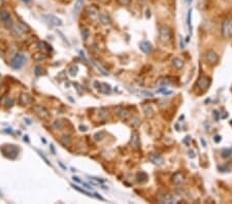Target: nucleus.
<instances>
[{"instance_id":"32","label":"nucleus","mask_w":232,"mask_h":204,"mask_svg":"<svg viewBox=\"0 0 232 204\" xmlns=\"http://www.w3.org/2000/svg\"><path fill=\"white\" fill-rule=\"evenodd\" d=\"M68 71H69V74L71 76H76L77 74V71H79V68H77V66H71Z\"/></svg>"},{"instance_id":"14","label":"nucleus","mask_w":232,"mask_h":204,"mask_svg":"<svg viewBox=\"0 0 232 204\" xmlns=\"http://www.w3.org/2000/svg\"><path fill=\"white\" fill-rule=\"evenodd\" d=\"M12 33L14 35H17V36H20V35H22L26 31V27L23 24H21V23L14 24V26H12Z\"/></svg>"},{"instance_id":"27","label":"nucleus","mask_w":232,"mask_h":204,"mask_svg":"<svg viewBox=\"0 0 232 204\" xmlns=\"http://www.w3.org/2000/svg\"><path fill=\"white\" fill-rule=\"evenodd\" d=\"M91 61H92V62H93V65H94V66H95V67H96V68H97V69H98V70H99V72H100V73H101V74H103V75H105V76H106V75H108V73H107V72H106V71H105V70H104V69H103V68H102V67H101V66H100V65H98V63H97V62H96V61H95V60L91 59Z\"/></svg>"},{"instance_id":"19","label":"nucleus","mask_w":232,"mask_h":204,"mask_svg":"<svg viewBox=\"0 0 232 204\" xmlns=\"http://www.w3.org/2000/svg\"><path fill=\"white\" fill-rule=\"evenodd\" d=\"M140 50L145 54H150L152 52V50H153V45H152V43L148 40L141 41L140 42Z\"/></svg>"},{"instance_id":"49","label":"nucleus","mask_w":232,"mask_h":204,"mask_svg":"<svg viewBox=\"0 0 232 204\" xmlns=\"http://www.w3.org/2000/svg\"><path fill=\"white\" fill-rule=\"evenodd\" d=\"M24 141H26V142H29V139H28V136H24Z\"/></svg>"},{"instance_id":"15","label":"nucleus","mask_w":232,"mask_h":204,"mask_svg":"<svg viewBox=\"0 0 232 204\" xmlns=\"http://www.w3.org/2000/svg\"><path fill=\"white\" fill-rule=\"evenodd\" d=\"M94 86H95L96 88L100 91V92L104 93V94H110V91H112L110 86L108 84H105V83H104V84H99L98 82H95L94 83Z\"/></svg>"},{"instance_id":"23","label":"nucleus","mask_w":232,"mask_h":204,"mask_svg":"<svg viewBox=\"0 0 232 204\" xmlns=\"http://www.w3.org/2000/svg\"><path fill=\"white\" fill-rule=\"evenodd\" d=\"M32 101V98H31L30 95L28 94H22L20 97V103L21 105H26V104L30 103Z\"/></svg>"},{"instance_id":"10","label":"nucleus","mask_w":232,"mask_h":204,"mask_svg":"<svg viewBox=\"0 0 232 204\" xmlns=\"http://www.w3.org/2000/svg\"><path fill=\"white\" fill-rule=\"evenodd\" d=\"M87 14L89 16V18L93 21H96L99 18V9L94 5H91L87 8Z\"/></svg>"},{"instance_id":"33","label":"nucleus","mask_w":232,"mask_h":204,"mask_svg":"<svg viewBox=\"0 0 232 204\" xmlns=\"http://www.w3.org/2000/svg\"><path fill=\"white\" fill-rule=\"evenodd\" d=\"M121 5H129L131 3V0H118Z\"/></svg>"},{"instance_id":"31","label":"nucleus","mask_w":232,"mask_h":204,"mask_svg":"<svg viewBox=\"0 0 232 204\" xmlns=\"http://www.w3.org/2000/svg\"><path fill=\"white\" fill-rule=\"evenodd\" d=\"M89 36H90V31L88 30V29H83L81 30V37H83V39L84 40H87L88 38H89Z\"/></svg>"},{"instance_id":"54","label":"nucleus","mask_w":232,"mask_h":204,"mask_svg":"<svg viewBox=\"0 0 232 204\" xmlns=\"http://www.w3.org/2000/svg\"><path fill=\"white\" fill-rule=\"evenodd\" d=\"M98 1H100V2H106L107 0H98Z\"/></svg>"},{"instance_id":"39","label":"nucleus","mask_w":232,"mask_h":204,"mask_svg":"<svg viewBox=\"0 0 232 204\" xmlns=\"http://www.w3.org/2000/svg\"><path fill=\"white\" fill-rule=\"evenodd\" d=\"M214 118L216 121H219V119H220V116H219V112L217 111V110H215L214 111Z\"/></svg>"},{"instance_id":"11","label":"nucleus","mask_w":232,"mask_h":204,"mask_svg":"<svg viewBox=\"0 0 232 204\" xmlns=\"http://www.w3.org/2000/svg\"><path fill=\"white\" fill-rule=\"evenodd\" d=\"M34 110H35V112H36L37 116H38L40 119H43V120H48V119L50 118L49 111H48L43 106H35Z\"/></svg>"},{"instance_id":"42","label":"nucleus","mask_w":232,"mask_h":204,"mask_svg":"<svg viewBox=\"0 0 232 204\" xmlns=\"http://www.w3.org/2000/svg\"><path fill=\"white\" fill-rule=\"evenodd\" d=\"M81 184H83V186L85 187L86 189H89V190H92V187H90L89 185H87V184H86V182H81Z\"/></svg>"},{"instance_id":"1","label":"nucleus","mask_w":232,"mask_h":204,"mask_svg":"<svg viewBox=\"0 0 232 204\" xmlns=\"http://www.w3.org/2000/svg\"><path fill=\"white\" fill-rule=\"evenodd\" d=\"M4 157L8 158L9 160H14L18 157L19 149L14 144H5L0 149Z\"/></svg>"},{"instance_id":"35","label":"nucleus","mask_w":232,"mask_h":204,"mask_svg":"<svg viewBox=\"0 0 232 204\" xmlns=\"http://www.w3.org/2000/svg\"><path fill=\"white\" fill-rule=\"evenodd\" d=\"M14 100L12 98H8L7 100H6V105L8 106V107H12V105H14Z\"/></svg>"},{"instance_id":"50","label":"nucleus","mask_w":232,"mask_h":204,"mask_svg":"<svg viewBox=\"0 0 232 204\" xmlns=\"http://www.w3.org/2000/svg\"><path fill=\"white\" fill-rule=\"evenodd\" d=\"M23 2H24V3H26V4H29L30 3V0H22Z\"/></svg>"},{"instance_id":"34","label":"nucleus","mask_w":232,"mask_h":204,"mask_svg":"<svg viewBox=\"0 0 232 204\" xmlns=\"http://www.w3.org/2000/svg\"><path fill=\"white\" fill-rule=\"evenodd\" d=\"M37 153H38V155H39V156H40V157H41V158H43V161H45V163H47V164H48V165H50V166H51V163H50V161H49V160H48V159H47V158H45V156H43V153H40V152H39V151H37Z\"/></svg>"},{"instance_id":"45","label":"nucleus","mask_w":232,"mask_h":204,"mask_svg":"<svg viewBox=\"0 0 232 204\" xmlns=\"http://www.w3.org/2000/svg\"><path fill=\"white\" fill-rule=\"evenodd\" d=\"M200 141H201V143H202V147H206V142H205V140H204V139L202 138V137L200 138Z\"/></svg>"},{"instance_id":"16","label":"nucleus","mask_w":232,"mask_h":204,"mask_svg":"<svg viewBox=\"0 0 232 204\" xmlns=\"http://www.w3.org/2000/svg\"><path fill=\"white\" fill-rule=\"evenodd\" d=\"M117 114H118L119 116H120L121 120L123 121H126L129 119V116H130V111H129L127 108H124V107H118L117 108Z\"/></svg>"},{"instance_id":"17","label":"nucleus","mask_w":232,"mask_h":204,"mask_svg":"<svg viewBox=\"0 0 232 204\" xmlns=\"http://www.w3.org/2000/svg\"><path fill=\"white\" fill-rule=\"evenodd\" d=\"M197 84H198V87H199L200 90L206 91L210 85V78H199Z\"/></svg>"},{"instance_id":"52","label":"nucleus","mask_w":232,"mask_h":204,"mask_svg":"<svg viewBox=\"0 0 232 204\" xmlns=\"http://www.w3.org/2000/svg\"><path fill=\"white\" fill-rule=\"evenodd\" d=\"M5 131H6V132H8V133H10V134H12V130H7V129H6Z\"/></svg>"},{"instance_id":"51","label":"nucleus","mask_w":232,"mask_h":204,"mask_svg":"<svg viewBox=\"0 0 232 204\" xmlns=\"http://www.w3.org/2000/svg\"><path fill=\"white\" fill-rule=\"evenodd\" d=\"M25 121L27 122V124H29V125L31 124V122H30V120H29V119H25Z\"/></svg>"},{"instance_id":"55","label":"nucleus","mask_w":232,"mask_h":204,"mask_svg":"<svg viewBox=\"0 0 232 204\" xmlns=\"http://www.w3.org/2000/svg\"><path fill=\"white\" fill-rule=\"evenodd\" d=\"M230 125H231V126H232V121H230Z\"/></svg>"},{"instance_id":"29","label":"nucleus","mask_w":232,"mask_h":204,"mask_svg":"<svg viewBox=\"0 0 232 204\" xmlns=\"http://www.w3.org/2000/svg\"><path fill=\"white\" fill-rule=\"evenodd\" d=\"M232 156V149H224L222 151V157L227 159V158L231 157Z\"/></svg>"},{"instance_id":"36","label":"nucleus","mask_w":232,"mask_h":204,"mask_svg":"<svg viewBox=\"0 0 232 204\" xmlns=\"http://www.w3.org/2000/svg\"><path fill=\"white\" fill-rule=\"evenodd\" d=\"M73 86L76 87V91H77V92H79V94H81V87L79 86V85L77 84V83H73Z\"/></svg>"},{"instance_id":"18","label":"nucleus","mask_w":232,"mask_h":204,"mask_svg":"<svg viewBox=\"0 0 232 204\" xmlns=\"http://www.w3.org/2000/svg\"><path fill=\"white\" fill-rule=\"evenodd\" d=\"M184 182H185V176H184L183 173H181V172H177V173L173 174L172 182L175 185V186H179V185H182Z\"/></svg>"},{"instance_id":"2","label":"nucleus","mask_w":232,"mask_h":204,"mask_svg":"<svg viewBox=\"0 0 232 204\" xmlns=\"http://www.w3.org/2000/svg\"><path fill=\"white\" fill-rule=\"evenodd\" d=\"M171 39V30L167 25H161L159 28V40L162 43L169 42Z\"/></svg>"},{"instance_id":"20","label":"nucleus","mask_w":232,"mask_h":204,"mask_svg":"<svg viewBox=\"0 0 232 204\" xmlns=\"http://www.w3.org/2000/svg\"><path fill=\"white\" fill-rule=\"evenodd\" d=\"M85 1L86 0H76V4H74V7H73V17L74 18H76V17L79 14V11H81L83 5L85 4Z\"/></svg>"},{"instance_id":"24","label":"nucleus","mask_w":232,"mask_h":204,"mask_svg":"<svg viewBox=\"0 0 232 204\" xmlns=\"http://www.w3.org/2000/svg\"><path fill=\"white\" fill-rule=\"evenodd\" d=\"M172 65L174 66L177 69H182L183 68V66H184V62H183V60L182 59H179V58H177V57H175V58H173V60H172Z\"/></svg>"},{"instance_id":"47","label":"nucleus","mask_w":232,"mask_h":204,"mask_svg":"<svg viewBox=\"0 0 232 204\" xmlns=\"http://www.w3.org/2000/svg\"><path fill=\"white\" fill-rule=\"evenodd\" d=\"M72 178H73V180H76V182H79V184H81V180H79V177H77V176H73V177H72Z\"/></svg>"},{"instance_id":"37","label":"nucleus","mask_w":232,"mask_h":204,"mask_svg":"<svg viewBox=\"0 0 232 204\" xmlns=\"http://www.w3.org/2000/svg\"><path fill=\"white\" fill-rule=\"evenodd\" d=\"M179 45H181V49H184V47H185V42H184V39L182 36H181V38H179Z\"/></svg>"},{"instance_id":"43","label":"nucleus","mask_w":232,"mask_h":204,"mask_svg":"<svg viewBox=\"0 0 232 204\" xmlns=\"http://www.w3.org/2000/svg\"><path fill=\"white\" fill-rule=\"evenodd\" d=\"M50 149H51L52 153H53V154H54V155H56V151H55V147H54V145H53V144H50Z\"/></svg>"},{"instance_id":"40","label":"nucleus","mask_w":232,"mask_h":204,"mask_svg":"<svg viewBox=\"0 0 232 204\" xmlns=\"http://www.w3.org/2000/svg\"><path fill=\"white\" fill-rule=\"evenodd\" d=\"M188 154H189V157L191 158V159H194V158H195V154H194V152L192 151V149H190Z\"/></svg>"},{"instance_id":"3","label":"nucleus","mask_w":232,"mask_h":204,"mask_svg":"<svg viewBox=\"0 0 232 204\" xmlns=\"http://www.w3.org/2000/svg\"><path fill=\"white\" fill-rule=\"evenodd\" d=\"M26 62H27L26 56L23 55V54H17V55L12 59V61H10V65H12V67L14 68V69L18 70V69H21V68L26 64Z\"/></svg>"},{"instance_id":"44","label":"nucleus","mask_w":232,"mask_h":204,"mask_svg":"<svg viewBox=\"0 0 232 204\" xmlns=\"http://www.w3.org/2000/svg\"><path fill=\"white\" fill-rule=\"evenodd\" d=\"M146 12H147V14H146V18H147V19L151 18V11H150V9H147V11H146Z\"/></svg>"},{"instance_id":"13","label":"nucleus","mask_w":232,"mask_h":204,"mask_svg":"<svg viewBox=\"0 0 232 204\" xmlns=\"http://www.w3.org/2000/svg\"><path fill=\"white\" fill-rule=\"evenodd\" d=\"M71 187L74 189V190H76V191H79V192L83 193V194L87 195L88 197H93V198H97V199H99V200H101V201H104V200H105V199L102 198L101 196H99V195L96 194V193H95V194H92V193H90V192H88V191L84 190V189L79 188V186H76V185H71Z\"/></svg>"},{"instance_id":"9","label":"nucleus","mask_w":232,"mask_h":204,"mask_svg":"<svg viewBox=\"0 0 232 204\" xmlns=\"http://www.w3.org/2000/svg\"><path fill=\"white\" fill-rule=\"evenodd\" d=\"M139 134L137 131H133L131 134L130 138V145L133 149H139Z\"/></svg>"},{"instance_id":"12","label":"nucleus","mask_w":232,"mask_h":204,"mask_svg":"<svg viewBox=\"0 0 232 204\" xmlns=\"http://www.w3.org/2000/svg\"><path fill=\"white\" fill-rule=\"evenodd\" d=\"M150 161L157 166H162L164 164V158L159 154H151L149 157Z\"/></svg>"},{"instance_id":"56","label":"nucleus","mask_w":232,"mask_h":204,"mask_svg":"<svg viewBox=\"0 0 232 204\" xmlns=\"http://www.w3.org/2000/svg\"><path fill=\"white\" fill-rule=\"evenodd\" d=\"M0 196H2V193L1 192H0Z\"/></svg>"},{"instance_id":"6","label":"nucleus","mask_w":232,"mask_h":204,"mask_svg":"<svg viewBox=\"0 0 232 204\" xmlns=\"http://www.w3.org/2000/svg\"><path fill=\"white\" fill-rule=\"evenodd\" d=\"M158 200L160 201V202L162 203H175L177 202V199L174 198V197L172 196V195H169L167 194V193L165 192H159L158 193Z\"/></svg>"},{"instance_id":"26","label":"nucleus","mask_w":232,"mask_h":204,"mask_svg":"<svg viewBox=\"0 0 232 204\" xmlns=\"http://www.w3.org/2000/svg\"><path fill=\"white\" fill-rule=\"evenodd\" d=\"M187 25L188 28H189L190 34L192 33V9L190 8L189 11H188V16H187Z\"/></svg>"},{"instance_id":"25","label":"nucleus","mask_w":232,"mask_h":204,"mask_svg":"<svg viewBox=\"0 0 232 204\" xmlns=\"http://www.w3.org/2000/svg\"><path fill=\"white\" fill-rule=\"evenodd\" d=\"M143 111H145L146 116H149V118H152L155 114V110L151 105H143Z\"/></svg>"},{"instance_id":"28","label":"nucleus","mask_w":232,"mask_h":204,"mask_svg":"<svg viewBox=\"0 0 232 204\" xmlns=\"http://www.w3.org/2000/svg\"><path fill=\"white\" fill-rule=\"evenodd\" d=\"M61 142L63 143L64 145H69L70 142H71V137L69 135H63L61 137Z\"/></svg>"},{"instance_id":"5","label":"nucleus","mask_w":232,"mask_h":204,"mask_svg":"<svg viewBox=\"0 0 232 204\" xmlns=\"http://www.w3.org/2000/svg\"><path fill=\"white\" fill-rule=\"evenodd\" d=\"M0 20H1L2 24L6 27V28H12V17H10L9 12L7 10L1 8L0 9Z\"/></svg>"},{"instance_id":"38","label":"nucleus","mask_w":232,"mask_h":204,"mask_svg":"<svg viewBox=\"0 0 232 204\" xmlns=\"http://www.w3.org/2000/svg\"><path fill=\"white\" fill-rule=\"evenodd\" d=\"M188 140H190V136H186V138L183 140V142L186 144V147H189V142H188Z\"/></svg>"},{"instance_id":"41","label":"nucleus","mask_w":232,"mask_h":204,"mask_svg":"<svg viewBox=\"0 0 232 204\" xmlns=\"http://www.w3.org/2000/svg\"><path fill=\"white\" fill-rule=\"evenodd\" d=\"M214 140L216 141V142H220V141H221V136H220V135H216V136L214 137Z\"/></svg>"},{"instance_id":"30","label":"nucleus","mask_w":232,"mask_h":204,"mask_svg":"<svg viewBox=\"0 0 232 204\" xmlns=\"http://www.w3.org/2000/svg\"><path fill=\"white\" fill-rule=\"evenodd\" d=\"M63 126H64V123H63V121H62V120H57L53 124V128L54 129H61V128H63Z\"/></svg>"},{"instance_id":"48","label":"nucleus","mask_w":232,"mask_h":204,"mask_svg":"<svg viewBox=\"0 0 232 204\" xmlns=\"http://www.w3.org/2000/svg\"><path fill=\"white\" fill-rule=\"evenodd\" d=\"M59 165H60V166H61V167H62V168H63V169H64V170H67V168H66V166H65V165H63V164H62V163H61V162H59Z\"/></svg>"},{"instance_id":"8","label":"nucleus","mask_w":232,"mask_h":204,"mask_svg":"<svg viewBox=\"0 0 232 204\" xmlns=\"http://www.w3.org/2000/svg\"><path fill=\"white\" fill-rule=\"evenodd\" d=\"M43 19L45 20V22H48L52 26H61L62 25V21L53 14H45Z\"/></svg>"},{"instance_id":"7","label":"nucleus","mask_w":232,"mask_h":204,"mask_svg":"<svg viewBox=\"0 0 232 204\" xmlns=\"http://www.w3.org/2000/svg\"><path fill=\"white\" fill-rule=\"evenodd\" d=\"M204 59H205V61L208 64L214 65V64H216L218 62V55L212 50H208V51H206L205 55H204Z\"/></svg>"},{"instance_id":"53","label":"nucleus","mask_w":232,"mask_h":204,"mask_svg":"<svg viewBox=\"0 0 232 204\" xmlns=\"http://www.w3.org/2000/svg\"><path fill=\"white\" fill-rule=\"evenodd\" d=\"M192 1H193V0H187L188 4H190V3H191V2H192Z\"/></svg>"},{"instance_id":"21","label":"nucleus","mask_w":232,"mask_h":204,"mask_svg":"<svg viewBox=\"0 0 232 204\" xmlns=\"http://www.w3.org/2000/svg\"><path fill=\"white\" fill-rule=\"evenodd\" d=\"M99 21L103 26H107V25L110 24V14H106V12H103V14H99Z\"/></svg>"},{"instance_id":"4","label":"nucleus","mask_w":232,"mask_h":204,"mask_svg":"<svg viewBox=\"0 0 232 204\" xmlns=\"http://www.w3.org/2000/svg\"><path fill=\"white\" fill-rule=\"evenodd\" d=\"M222 35L228 39L232 37V18H227L222 24Z\"/></svg>"},{"instance_id":"46","label":"nucleus","mask_w":232,"mask_h":204,"mask_svg":"<svg viewBox=\"0 0 232 204\" xmlns=\"http://www.w3.org/2000/svg\"><path fill=\"white\" fill-rule=\"evenodd\" d=\"M79 129H81V131H84V132H85V131H87V130H88V127H86V126H81V127H79Z\"/></svg>"},{"instance_id":"22","label":"nucleus","mask_w":232,"mask_h":204,"mask_svg":"<svg viewBox=\"0 0 232 204\" xmlns=\"http://www.w3.org/2000/svg\"><path fill=\"white\" fill-rule=\"evenodd\" d=\"M148 174L146 172H138L136 175V180L137 182H140V184H143V182H148Z\"/></svg>"}]
</instances>
